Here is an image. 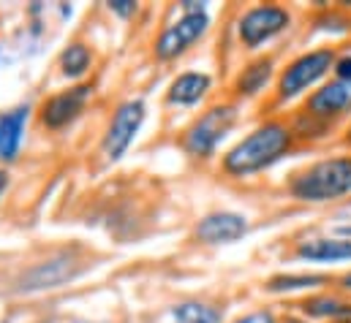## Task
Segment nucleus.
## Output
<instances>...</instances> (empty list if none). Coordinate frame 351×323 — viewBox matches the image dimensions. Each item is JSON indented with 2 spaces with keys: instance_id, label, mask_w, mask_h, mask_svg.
<instances>
[{
  "instance_id": "25",
  "label": "nucleus",
  "mask_w": 351,
  "mask_h": 323,
  "mask_svg": "<svg viewBox=\"0 0 351 323\" xmlns=\"http://www.w3.org/2000/svg\"><path fill=\"white\" fill-rule=\"evenodd\" d=\"M341 285H343L346 291H351V272L346 274V277H343V280H341Z\"/></svg>"
},
{
  "instance_id": "18",
  "label": "nucleus",
  "mask_w": 351,
  "mask_h": 323,
  "mask_svg": "<svg viewBox=\"0 0 351 323\" xmlns=\"http://www.w3.org/2000/svg\"><path fill=\"white\" fill-rule=\"evenodd\" d=\"M175 323H223V310L207 302H182L172 307Z\"/></svg>"
},
{
  "instance_id": "26",
  "label": "nucleus",
  "mask_w": 351,
  "mask_h": 323,
  "mask_svg": "<svg viewBox=\"0 0 351 323\" xmlns=\"http://www.w3.org/2000/svg\"><path fill=\"white\" fill-rule=\"evenodd\" d=\"M343 142L351 147V122H349V128H346V136H343Z\"/></svg>"
},
{
  "instance_id": "17",
  "label": "nucleus",
  "mask_w": 351,
  "mask_h": 323,
  "mask_svg": "<svg viewBox=\"0 0 351 323\" xmlns=\"http://www.w3.org/2000/svg\"><path fill=\"white\" fill-rule=\"evenodd\" d=\"M324 283H330L327 274H308V272H302V274H275V277L267 280L264 291H269V294H294V291L319 288Z\"/></svg>"
},
{
  "instance_id": "7",
  "label": "nucleus",
  "mask_w": 351,
  "mask_h": 323,
  "mask_svg": "<svg viewBox=\"0 0 351 323\" xmlns=\"http://www.w3.org/2000/svg\"><path fill=\"white\" fill-rule=\"evenodd\" d=\"M145 112H147V109H145L142 101H125V103L114 112L112 125H109V131H106V136H104V155H106L109 161H120L123 153L131 147L134 136L139 133V128H142V122H145Z\"/></svg>"
},
{
  "instance_id": "20",
  "label": "nucleus",
  "mask_w": 351,
  "mask_h": 323,
  "mask_svg": "<svg viewBox=\"0 0 351 323\" xmlns=\"http://www.w3.org/2000/svg\"><path fill=\"white\" fill-rule=\"evenodd\" d=\"M332 74H335V79L351 81V55H341V57L335 60V66H332Z\"/></svg>"
},
{
  "instance_id": "3",
  "label": "nucleus",
  "mask_w": 351,
  "mask_h": 323,
  "mask_svg": "<svg viewBox=\"0 0 351 323\" xmlns=\"http://www.w3.org/2000/svg\"><path fill=\"white\" fill-rule=\"evenodd\" d=\"M338 55L332 47H322V49H311L302 52L300 57H294L278 77V101L289 103L300 95H305L308 90H313L316 84L327 79V74L332 71Z\"/></svg>"
},
{
  "instance_id": "12",
  "label": "nucleus",
  "mask_w": 351,
  "mask_h": 323,
  "mask_svg": "<svg viewBox=\"0 0 351 323\" xmlns=\"http://www.w3.org/2000/svg\"><path fill=\"white\" fill-rule=\"evenodd\" d=\"M294 255L313 263H341L351 261V242L341 237H313L297 244Z\"/></svg>"
},
{
  "instance_id": "10",
  "label": "nucleus",
  "mask_w": 351,
  "mask_h": 323,
  "mask_svg": "<svg viewBox=\"0 0 351 323\" xmlns=\"http://www.w3.org/2000/svg\"><path fill=\"white\" fill-rule=\"evenodd\" d=\"M248 234V218L240 212H213L199 220L196 240L204 244H232Z\"/></svg>"
},
{
  "instance_id": "1",
  "label": "nucleus",
  "mask_w": 351,
  "mask_h": 323,
  "mask_svg": "<svg viewBox=\"0 0 351 323\" xmlns=\"http://www.w3.org/2000/svg\"><path fill=\"white\" fill-rule=\"evenodd\" d=\"M291 144H294L291 125H286L280 120H267L223 155V171L237 179L254 177L264 168L275 166L291 150Z\"/></svg>"
},
{
  "instance_id": "28",
  "label": "nucleus",
  "mask_w": 351,
  "mask_h": 323,
  "mask_svg": "<svg viewBox=\"0 0 351 323\" xmlns=\"http://www.w3.org/2000/svg\"><path fill=\"white\" fill-rule=\"evenodd\" d=\"M74 323H85V321H74Z\"/></svg>"
},
{
  "instance_id": "22",
  "label": "nucleus",
  "mask_w": 351,
  "mask_h": 323,
  "mask_svg": "<svg viewBox=\"0 0 351 323\" xmlns=\"http://www.w3.org/2000/svg\"><path fill=\"white\" fill-rule=\"evenodd\" d=\"M109 8H112L114 14H120V16H128V14L136 11V3H131V0H112Z\"/></svg>"
},
{
  "instance_id": "21",
  "label": "nucleus",
  "mask_w": 351,
  "mask_h": 323,
  "mask_svg": "<svg viewBox=\"0 0 351 323\" xmlns=\"http://www.w3.org/2000/svg\"><path fill=\"white\" fill-rule=\"evenodd\" d=\"M234 323H278V321H275V315L269 310H256V313H248V315L237 318Z\"/></svg>"
},
{
  "instance_id": "19",
  "label": "nucleus",
  "mask_w": 351,
  "mask_h": 323,
  "mask_svg": "<svg viewBox=\"0 0 351 323\" xmlns=\"http://www.w3.org/2000/svg\"><path fill=\"white\" fill-rule=\"evenodd\" d=\"M90 49L85 44H71L63 55H60V66H63V74L66 77H71V79H77V77H82L85 71L90 68Z\"/></svg>"
},
{
  "instance_id": "14",
  "label": "nucleus",
  "mask_w": 351,
  "mask_h": 323,
  "mask_svg": "<svg viewBox=\"0 0 351 323\" xmlns=\"http://www.w3.org/2000/svg\"><path fill=\"white\" fill-rule=\"evenodd\" d=\"M210 84L213 79L207 74H199V71H188L182 77H177L169 87V103L177 106H193L199 103L207 92H210Z\"/></svg>"
},
{
  "instance_id": "11",
  "label": "nucleus",
  "mask_w": 351,
  "mask_h": 323,
  "mask_svg": "<svg viewBox=\"0 0 351 323\" xmlns=\"http://www.w3.org/2000/svg\"><path fill=\"white\" fill-rule=\"evenodd\" d=\"M88 98H90L88 84H80V87H71V90H66V92L52 95V98L44 103V112H41L44 125H47V128H63V125H69L71 120L80 117V112L85 109Z\"/></svg>"
},
{
  "instance_id": "9",
  "label": "nucleus",
  "mask_w": 351,
  "mask_h": 323,
  "mask_svg": "<svg viewBox=\"0 0 351 323\" xmlns=\"http://www.w3.org/2000/svg\"><path fill=\"white\" fill-rule=\"evenodd\" d=\"M210 27V16L207 11H196V14H182L172 27L164 30V36L156 44V55L161 60H175L180 57L191 44H196Z\"/></svg>"
},
{
  "instance_id": "13",
  "label": "nucleus",
  "mask_w": 351,
  "mask_h": 323,
  "mask_svg": "<svg viewBox=\"0 0 351 323\" xmlns=\"http://www.w3.org/2000/svg\"><path fill=\"white\" fill-rule=\"evenodd\" d=\"M30 117V106H16L0 117V161H14L22 144V133Z\"/></svg>"
},
{
  "instance_id": "24",
  "label": "nucleus",
  "mask_w": 351,
  "mask_h": 323,
  "mask_svg": "<svg viewBox=\"0 0 351 323\" xmlns=\"http://www.w3.org/2000/svg\"><path fill=\"white\" fill-rule=\"evenodd\" d=\"M5 188H8V174H5V171H0V196L5 193Z\"/></svg>"
},
{
  "instance_id": "27",
  "label": "nucleus",
  "mask_w": 351,
  "mask_h": 323,
  "mask_svg": "<svg viewBox=\"0 0 351 323\" xmlns=\"http://www.w3.org/2000/svg\"><path fill=\"white\" fill-rule=\"evenodd\" d=\"M286 323H297V321H286Z\"/></svg>"
},
{
  "instance_id": "16",
  "label": "nucleus",
  "mask_w": 351,
  "mask_h": 323,
  "mask_svg": "<svg viewBox=\"0 0 351 323\" xmlns=\"http://www.w3.org/2000/svg\"><path fill=\"white\" fill-rule=\"evenodd\" d=\"M302 313L311 318H330L335 323H351V305L332 296V294H322V296H311L302 305Z\"/></svg>"
},
{
  "instance_id": "4",
  "label": "nucleus",
  "mask_w": 351,
  "mask_h": 323,
  "mask_svg": "<svg viewBox=\"0 0 351 323\" xmlns=\"http://www.w3.org/2000/svg\"><path fill=\"white\" fill-rule=\"evenodd\" d=\"M234 122H237V106H232V103L213 106L210 112H204L185 131V139H182L185 153L193 155V158H210V155H215L218 144L229 136V131L234 128Z\"/></svg>"
},
{
  "instance_id": "8",
  "label": "nucleus",
  "mask_w": 351,
  "mask_h": 323,
  "mask_svg": "<svg viewBox=\"0 0 351 323\" xmlns=\"http://www.w3.org/2000/svg\"><path fill=\"white\" fill-rule=\"evenodd\" d=\"M302 112L308 117L324 122V125H332L335 120L351 114V81H341V79L324 81L319 90H313L308 95Z\"/></svg>"
},
{
  "instance_id": "15",
  "label": "nucleus",
  "mask_w": 351,
  "mask_h": 323,
  "mask_svg": "<svg viewBox=\"0 0 351 323\" xmlns=\"http://www.w3.org/2000/svg\"><path fill=\"white\" fill-rule=\"evenodd\" d=\"M272 77H275V60H272V57H259V60L248 63V66L240 71L234 87H237V92H240L243 98H254V95H259L264 87L269 84Z\"/></svg>"
},
{
  "instance_id": "23",
  "label": "nucleus",
  "mask_w": 351,
  "mask_h": 323,
  "mask_svg": "<svg viewBox=\"0 0 351 323\" xmlns=\"http://www.w3.org/2000/svg\"><path fill=\"white\" fill-rule=\"evenodd\" d=\"M338 237H341V240H349L351 242V223L349 226H338Z\"/></svg>"
},
{
  "instance_id": "5",
  "label": "nucleus",
  "mask_w": 351,
  "mask_h": 323,
  "mask_svg": "<svg viewBox=\"0 0 351 323\" xmlns=\"http://www.w3.org/2000/svg\"><path fill=\"white\" fill-rule=\"evenodd\" d=\"M291 27V14L289 8L278 5V3H264L254 5L240 16L237 33L245 49H262L264 44H269L272 38H278L280 33H286Z\"/></svg>"
},
{
  "instance_id": "2",
  "label": "nucleus",
  "mask_w": 351,
  "mask_h": 323,
  "mask_svg": "<svg viewBox=\"0 0 351 323\" xmlns=\"http://www.w3.org/2000/svg\"><path fill=\"white\" fill-rule=\"evenodd\" d=\"M289 196L302 204H330L351 196V155H335L305 166L289 179Z\"/></svg>"
},
{
  "instance_id": "6",
  "label": "nucleus",
  "mask_w": 351,
  "mask_h": 323,
  "mask_svg": "<svg viewBox=\"0 0 351 323\" xmlns=\"http://www.w3.org/2000/svg\"><path fill=\"white\" fill-rule=\"evenodd\" d=\"M85 272V263L77 261L74 255L63 253V255H52L36 266H30L19 280H16V291L19 294H36V291H49V288H60L71 280H77Z\"/></svg>"
}]
</instances>
